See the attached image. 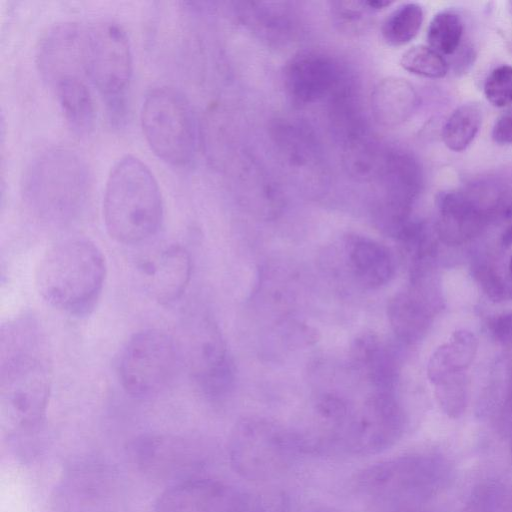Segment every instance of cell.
<instances>
[{
	"label": "cell",
	"instance_id": "cell-26",
	"mask_svg": "<svg viewBox=\"0 0 512 512\" xmlns=\"http://www.w3.org/2000/svg\"><path fill=\"white\" fill-rule=\"evenodd\" d=\"M401 66L408 72L426 78H443L448 73V63L443 55L426 45H416L401 57Z\"/></svg>",
	"mask_w": 512,
	"mask_h": 512
},
{
	"label": "cell",
	"instance_id": "cell-19",
	"mask_svg": "<svg viewBox=\"0 0 512 512\" xmlns=\"http://www.w3.org/2000/svg\"><path fill=\"white\" fill-rule=\"evenodd\" d=\"M88 81L83 77H71L52 87L66 124L80 137L89 135L95 124V106Z\"/></svg>",
	"mask_w": 512,
	"mask_h": 512
},
{
	"label": "cell",
	"instance_id": "cell-30",
	"mask_svg": "<svg viewBox=\"0 0 512 512\" xmlns=\"http://www.w3.org/2000/svg\"><path fill=\"white\" fill-rule=\"evenodd\" d=\"M492 139L500 146H512V111L503 113L492 129Z\"/></svg>",
	"mask_w": 512,
	"mask_h": 512
},
{
	"label": "cell",
	"instance_id": "cell-7",
	"mask_svg": "<svg viewBox=\"0 0 512 512\" xmlns=\"http://www.w3.org/2000/svg\"><path fill=\"white\" fill-rule=\"evenodd\" d=\"M228 452L235 472L251 481L278 478L302 453L294 431L258 417L237 422L230 435Z\"/></svg>",
	"mask_w": 512,
	"mask_h": 512
},
{
	"label": "cell",
	"instance_id": "cell-13",
	"mask_svg": "<svg viewBox=\"0 0 512 512\" xmlns=\"http://www.w3.org/2000/svg\"><path fill=\"white\" fill-rule=\"evenodd\" d=\"M137 271L150 297L160 304H170L177 301L188 286L191 258L180 244H167L140 259Z\"/></svg>",
	"mask_w": 512,
	"mask_h": 512
},
{
	"label": "cell",
	"instance_id": "cell-17",
	"mask_svg": "<svg viewBox=\"0 0 512 512\" xmlns=\"http://www.w3.org/2000/svg\"><path fill=\"white\" fill-rule=\"evenodd\" d=\"M437 210V233L447 245L466 243L480 232L485 222L484 210L460 192L441 193Z\"/></svg>",
	"mask_w": 512,
	"mask_h": 512
},
{
	"label": "cell",
	"instance_id": "cell-1",
	"mask_svg": "<svg viewBox=\"0 0 512 512\" xmlns=\"http://www.w3.org/2000/svg\"><path fill=\"white\" fill-rule=\"evenodd\" d=\"M51 367L43 334L31 317L2 326L0 336V417L11 433L31 432L44 419Z\"/></svg>",
	"mask_w": 512,
	"mask_h": 512
},
{
	"label": "cell",
	"instance_id": "cell-35",
	"mask_svg": "<svg viewBox=\"0 0 512 512\" xmlns=\"http://www.w3.org/2000/svg\"><path fill=\"white\" fill-rule=\"evenodd\" d=\"M310 512H337V511H334V510L328 509V508H319V509H315V510L310 511Z\"/></svg>",
	"mask_w": 512,
	"mask_h": 512
},
{
	"label": "cell",
	"instance_id": "cell-2",
	"mask_svg": "<svg viewBox=\"0 0 512 512\" xmlns=\"http://www.w3.org/2000/svg\"><path fill=\"white\" fill-rule=\"evenodd\" d=\"M103 219L108 234L126 245L145 242L158 232L163 219L161 191L139 158L125 155L111 168L104 190Z\"/></svg>",
	"mask_w": 512,
	"mask_h": 512
},
{
	"label": "cell",
	"instance_id": "cell-32",
	"mask_svg": "<svg viewBox=\"0 0 512 512\" xmlns=\"http://www.w3.org/2000/svg\"><path fill=\"white\" fill-rule=\"evenodd\" d=\"M506 403L512 406V354L509 357L507 366Z\"/></svg>",
	"mask_w": 512,
	"mask_h": 512
},
{
	"label": "cell",
	"instance_id": "cell-9",
	"mask_svg": "<svg viewBox=\"0 0 512 512\" xmlns=\"http://www.w3.org/2000/svg\"><path fill=\"white\" fill-rule=\"evenodd\" d=\"M174 341L180 363L205 395L221 398L229 392L234 380L233 365L211 318L199 312L187 314Z\"/></svg>",
	"mask_w": 512,
	"mask_h": 512
},
{
	"label": "cell",
	"instance_id": "cell-14",
	"mask_svg": "<svg viewBox=\"0 0 512 512\" xmlns=\"http://www.w3.org/2000/svg\"><path fill=\"white\" fill-rule=\"evenodd\" d=\"M239 491L208 478L183 479L157 499L156 512H232Z\"/></svg>",
	"mask_w": 512,
	"mask_h": 512
},
{
	"label": "cell",
	"instance_id": "cell-24",
	"mask_svg": "<svg viewBox=\"0 0 512 512\" xmlns=\"http://www.w3.org/2000/svg\"><path fill=\"white\" fill-rule=\"evenodd\" d=\"M423 17V9L419 4L400 5L383 22L381 32L384 40L392 46L409 43L418 34Z\"/></svg>",
	"mask_w": 512,
	"mask_h": 512
},
{
	"label": "cell",
	"instance_id": "cell-3",
	"mask_svg": "<svg viewBox=\"0 0 512 512\" xmlns=\"http://www.w3.org/2000/svg\"><path fill=\"white\" fill-rule=\"evenodd\" d=\"M106 277L102 251L85 238L62 240L45 252L36 287L52 307L70 315H86L96 305Z\"/></svg>",
	"mask_w": 512,
	"mask_h": 512
},
{
	"label": "cell",
	"instance_id": "cell-11",
	"mask_svg": "<svg viewBox=\"0 0 512 512\" xmlns=\"http://www.w3.org/2000/svg\"><path fill=\"white\" fill-rule=\"evenodd\" d=\"M404 427L402 411L391 392L377 391L357 414H352L342 449L357 454H377L392 446Z\"/></svg>",
	"mask_w": 512,
	"mask_h": 512
},
{
	"label": "cell",
	"instance_id": "cell-33",
	"mask_svg": "<svg viewBox=\"0 0 512 512\" xmlns=\"http://www.w3.org/2000/svg\"><path fill=\"white\" fill-rule=\"evenodd\" d=\"M501 241L504 246L512 245V222L509 224V226L503 232Z\"/></svg>",
	"mask_w": 512,
	"mask_h": 512
},
{
	"label": "cell",
	"instance_id": "cell-21",
	"mask_svg": "<svg viewBox=\"0 0 512 512\" xmlns=\"http://www.w3.org/2000/svg\"><path fill=\"white\" fill-rule=\"evenodd\" d=\"M387 314L392 330L405 342L419 339L426 331L431 317L428 303L414 291L395 295L388 304Z\"/></svg>",
	"mask_w": 512,
	"mask_h": 512
},
{
	"label": "cell",
	"instance_id": "cell-10",
	"mask_svg": "<svg viewBox=\"0 0 512 512\" xmlns=\"http://www.w3.org/2000/svg\"><path fill=\"white\" fill-rule=\"evenodd\" d=\"M179 363L174 338L160 330H143L135 333L122 349L119 380L131 396L149 398L169 385Z\"/></svg>",
	"mask_w": 512,
	"mask_h": 512
},
{
	"label": "cell",
	"instance_id": "cell-28",
	"mask_svg": "<svg viewBox=\"0 0 512 512\" xmlns=\"http://www.w3.org/2000/svg\"><path fill=\"white\" fill-rule=\"evenodd\" d=\"M288 496L280 490L239 491L232 512H289Z\"/></svg>",
	"mask_w": 512,
	"mask_h": 512
},
{
	"label": "cell",
	"instance_id": "cell-12",
	"mask_svg": "<svg viewBox=\"0 0 512 512\" xmlns=\"http://www.w3.org/2000/svg\"><path fill=\"white\" fill-rule=\"evenodd\" d=\"M86 31L87 27L76 22H62L51 27L40 39L36 65L43 80L51 87L66 78L88 79Z\"/></svg>",
	"mask_w": 512,
	"mask_h": 512
},
{
	"label": "cell",
	"instance_id": "cell-20",
	"mask_svg": "<svg viewBox=\"0 0 512 512\" xmlns=\"http://www.w3.org/2000/svg\"><path fill=\"white\" fill-rule=\"evenodd\" d=\"M477 349L478 340L473 332L456 330L431 354L427 363L429 381L436 385L452 375L466 372L475 359Z\"/></svg>",
	"mask_w": 512,
	"mask_h": 512
},
{
	"label": "cell",
	"instance_id": "cell-31",
	"mask_svg": "<svg viewBox=\"0 0 512 512\" xmlns=\"http://www.w3.org/2000/svg\"><path fill=\"white\" fill-rule=\"evenodd\" d=\"M489 327L495 339L504 344H512V312L494 318Z\"/></svg>",
	"mask_w": 512,
	"mask_h": 512
},
{
	"label": "cell",
	"instance_id": "cell-23",
	"mask_svg": "<svg viewBox=\"0 0 512 512\" xmlns=\"http://www.w3.org/2000/svg\"><path fill=\"white\" fill-rule=\"evenodd\" d=\"M481 123L482 112L477 104L459 106L443 126L442 139L445 146L454 152L464 151L473 142Z\"/></svg>",
	"mask_w": 512,
	"mask_h": 512
},
{
	"label": "cell",
	"instance_id": "cell-8",
	"mask_svg": "<svg viewBox=\"0 0 512 512\" xmlns=\"http://www.w3.org/2000/svg\"><path fill=\"white\" fill-rule=\"evenodd\" d=\"M439 463L427 455H406L383 460L360 472L358 491L383 509L413 508L437 487Z\"/></svg>",
	"mask_w": 512,
	"mask_h": 512
},
{
	"label": "cell",
	"instance_id": "cell-16",
	"mask_svg": "<svg viewBox=\"0 0 512 512\" xmlns=\"http://www.w3.org/2000/svg\"><path fill=\"white\" fill-rule=\"evenodd\" d=\"M337 78L338 70L333 60L314 52L294 57L285 73L290 96L302 104L324 97L336 84Z\"/></svg>",
	"mask_w": 512,
	"mask_h": 512
},
{
	"label": "cell",
	"instance_id": "cell-5",
	"mask_svg": "<svg viewBox=\"0 0 512 512\" xmlns=\"http://www.w3.org/2000/svg\"><path fill=\"white\" fill-rule=\"evenodd\" d=\"M86 68L89 82L105 104L110 123L122 127L128 114L133 57L121 25L103 20L87 27Z\"/></svg>",
	"mask_w": 512,
	"mask_h": 512
},
{
	"label": "cell",
	"instance_id": "cell-27",
	"mask_svg": "<svg viewBox=\"0 0 512 512\" xmlns=\"http://www.w3.org/2000/svg\"><path fill=\"white\" fill-rule=\"evenodd\" d=\"M434 386L436 399L444 413L451 418L462 415L469 398V379L466 373L452 375Z\"/></svg>",
	"mask_w": 512,
	"mask_h": 512
},
{
	"label": "cell",
	"instance_id": "cell-6",
	"mask_svg": "<svg viewBox=\"0 0 512 512\" xmlns=\"http://www.w3.org/2000/svg\"><path fill=\"white\" fill-rule=\"evenodd\" d=\"M141 127L150 149L165 163L185 167L194 158L197 125L186 96L175 87L158 85L145 94Z\"/></svg>",
	"mask_w": 512,
	"mask_h": 512
},
{
	"label": "cell",
	"instance_id": "cell-34",
	"mask_svg": "<svg viewBox=\"0 0 512 512\" xmlns=\"http://www.w3.org/2000/svg\"><path fill=\"white\" fill-rule=\"evenodd\" d=\"M365 4L373 9H382V8H385L389 5H391L392 3L388 2V1H369V2H366Z\"/></svg>",
	"mask_w": 512,
	"mask_h": 512
},
{
	"label": "cell",
	"instance_id": "cell-18",
	"mask_svg": "<svg viewBox=\"0 0 512 512\" xmlns=\"http://www.w3.org/2000/svg\"><path fill=\"white\" fill-rule=\"evenodd\" d=\"M348 265L356 280L366 288L387 284L394 275V259L383 244L365 237H352L346 243Z\"/></svg>",
	"mask_w": 512,
	"mask_h": 512
},
{
	"label": "cell",
	"instance_id": "cell-4",
	"mask_svg": "<svg viewBox=\"0 0 512 512\" xmlns=\"http://www.w3.org/2000/svg\"><path fill=\"white\" fill-rule=\"evenodd\" d=\"M22 196L31 212L50 224H66L83 210L90 190L84 160L66 147L40 151L22 177Z\"/></svg>",
	"mask_w": 512,
	"mask_h": 512
},
{
	"label": "cell",
	"instance_id": "cell-37",
	"mask_svg": "<svg viewBox=\"0 0 512 512\" xmlns=\"http://www.w3.org/2000/svg\"><path fill=\"white\" fill-rule=\"evenodd\" d=\"M510 5L512 6V1L510 2Z\"/></svg>",
	"mask_w": 512,
	"mask_h": 512
},
{
	"label": "cell",
	"instance_id": "cell-25",
	"mask_svg": "<svg viewBox=\"0 0 512 512\" xmlns=\"http://www.w3.org/2000/svg\"><path fill=\"white\" fill-rule=\"evenodd\" d=\"M461 17L451 11L436 14L431 20L427 40L429 46L441 55H451L459 48L463 37Z\"/></svg>",
	"mask_w": 512,
	"mask_h": 512
},
{
	"label": "cell",
	"instance_id": "cell-15",
	"mask_svg": "<svg viewBox=\"0 0 512 512\" xmlns=\"http://www.w3.org/2000/svg\"><path fill=\"white\" fill-rule=\"evenodd\" d=\"M186 441L168 435L143 436L133 442L132 454L137 466L155 477L182 474L195 462Z\"/></svg>",
	"mask_w": 512,
	"mask_h": 512
},
{
	"label": "cell",
	"instance_id": "cell-29",
	"mask_svg": "<svg viewBox=\"0 0 512 512\" xmlns=\"http://www.w3.org/2000/svg\"><path fill=\"white\" fill-rule=\"evenodd\" d=\"M484 94L496 107L512 104V66L502 65L495 68L486 78Z\"/></svg>",
	"mask_w": 512,
	"mask_h": 512
},
{
	"label": "cell",
	"instance_id": "cell-22",
	"mask_svg": "<svg viewBox=\"0 0 512 512\" xmlns=\"http://www.w3.org/2000/svg\"><path fill=\"white\" fill-rule=\"evenodd\" d=\"M350 355L356 367L366 371L378 391L391 392L395 378L394 362L375 334L363 333L356 337Z\"/></svg>",
	"mask_w": 512,
	"mask_h": 512
},
{
	"label": "cell",
	"instance_id": "cell-36",
	"mask_svg": "<svg viewBox=\"0 0 512 512\" xmlns=\"http://www.w3.org/2000/svg\"><path fill=\"white\" fill-rule=\"evenodd\" d=\"M508 272H509V275L512 278V255L510 257L509 264H508Z\"/></svg>",
	"mask_w": 512,
	"mask_h": 512
}]
</instances>
